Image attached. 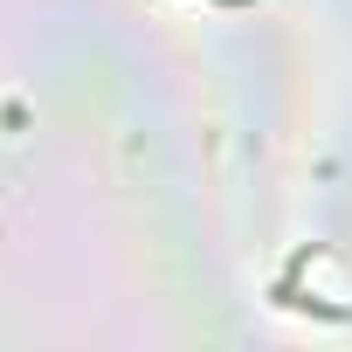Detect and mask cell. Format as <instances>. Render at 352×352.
I'll return each instance as SVG.
<instances>
[{"instance_id": "obj_1", "label": "cell", "mask_w": 352, "mask_h": 352, "mask_svg": "<svg viewBox=\"0 0 352 352\" xmlns=\"http://www.w3.org/2000/svg\"><path fill=\"white\" fill-rule=\"evenodd\" d=\"M214 8H256V0H214Z\"/></svg>"}]
</instances>
